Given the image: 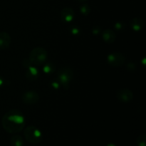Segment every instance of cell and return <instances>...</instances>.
<instances>
[{
	"instance_id": "7",
	"label": "cell",
	"mask_w": 146,
	"mask_h": 146,
	"mask_svg": "<svg viewBox=\"0 0 146 146\" xmlns=\"http://www.w3.org/2000/svg\"><path fill=\"white\" fill-rule=\"evenodd\" d=\"M133 94L129 89H121L117 92V98L119 101L123 103H128L132 101Z\"/></svg>"
},
{
	"instance_id": "20",
	"label": "cell",
	"mask_w": 146,
	"mask_h": 146,
	"mask_svg": "<svg viewBox=\"0 0 146 146\" xmlns=\"http://www.w3.org/2000/svg\"><path fill=\"white\" fill-rule=\"evenodd\" d=\"M4 78H3L2 77L0 76V87L4 85Z\"/></svg>"
},
{
	"instance_id": "18",
	"label": "cell",
	"mask_w": 146,
	"mask_h": 146,
	"mask_svg": "<svg viewBox=\"0 0 146 146\" xmlns=\"http://www.w3.org/2000/svg\"><path fill=\"white\" fill-rule=\"evenodd\" d=\"M71 34H78L80 33V30H79V29L78 28V27H71Z\"/></svg>"
},
{
	"instance_id": "11",
	"label": "cell",
	"mask_w": 146,
	"mask_h": 146,
	"mask_svg": "<svg viewBox=\"0 0 146 146\" xmlns=\"http://www.w3.org/2000/svg\"><path fill=\"white\" fill-rule=\"evenodd\" d=\"M130 26L133 31H139L143 28L144 22L141 19L134 18L130 22Z\"/></svg>"
},
{
	"instance_id": "16",
	"label": "cell",
	"mask_w": 146,
	"mask_h": 146,
	"mask_svg": "<svg viewBox=\"0 0 146 146\" xmlns=\"http://www.w3.org/2000/svg\"><path fill=\"white\" fill-rule=\"evenodd\" d=\"M80 11L84 15H88L91 11V8L88 4H84L80 7Z\"/></svg>"
},
{
	"instance_id": "10",
	"label": "cell",
	"mask_w": 146,
	"mask_h": 146,
	"mask_svg": "<svg viewBox=\"0 0 146 146\" xmlns=\"http://www.w3.org/2000/svg\"><path fill=\"white\" fill-rule=\"evenodd\" d=\"M102 38L105 42L112 44L116 38V34L113 30L106 29L102 33Z\"/></svg>"
},
{
	"instance_id": "1",
	"label": "cell",
	"mask_w": 146,
	"mask_h": 146,
	"mask_svg": "<svg viewBox=\"0 0 146 146\" xmlns=\"http://www.w3.org/2000/svg\"><path fill=\"white\" fill-rule=\"evenodd\" d=\"M2 126L9 133H17L24 129L25 118L22 113L19 110H11L4 115L2 118Z\"/></svg>"
},
{
	"instance_id": "15",
	"label": "cell",
	"mask_w": 146,
	"mask_h": 146,
	"mask_svg": "<svg viewBox=\"0 0 146 146\" xmlns=\"http://www.w3.org/2000/svg\"><path fill=\"white\" fill-rule=\"evenodd\" d=\"M137 145L138 146H146V135L143 133L138 136L137 139Z\"/></svg>"
},
{
	"instance_id": "14",
	"label": "cell",
	"mask_w": 146,
	"mask_h": 146,
	"mask_svg": "<svg viewBox=\"0 0 146 146\" xmlns=\"http://www.w3.org/2000/svg\"><path fill=\"white\" fill-rule=\"evenodd\" d=\"M45 64V66H44V68H43L44 72L46 74H51V73L54 72V70H55V66H54V64L51 62H46Z\"/></svg>"
},
{
	"instance_id": "13",
	"label": "cell",
	"mask_w": 146,
	"mask_h": 146,
	"mask_svg": "<svg viewBox=\"0 0 146 146\" xmlns=\"http://www.w3.org/2000/svg\"><path fill=\"white\" fill-rule=\"evenodd\" d=\"M11 146H23L24 145V141L21 135H15L11 137L10 140Z\"/></svg>"
},
{
	"instance_id": "2",
	"label": "cell",
	"mask_w": 146,
	"mask_h": 146,
	"mask_svg": "<svg viewBox=\"0 0 146 146\" xmlns=\"http://www.w3.org/2000/svg\"><path fill=\"white\" fill-rule=\"evenodd\" d=\"M48 58V53L46 50L41 47H36L31 50L29 54V60L31 64L41 66L45 64Z\"/></svg>"
},
{
	"instance_id": "12",
	"label": "cell",
	"mask_w": 146,
	"mask_h": 146,
	"mask_svg": "<svg viewBox=\"0 0 146 146\" xmlns=\"http://www.w3.org/2000/svg\"><path fill=\"white\" fill-rule=\"evenodd\" d=\"M28 70L26 74V76H27V79L29 81H35L37 79L38 76V70L34 66L28 67Z\"/></svg>"
},
{
	"instance_id": "9",
	"label": "cell",
	"mask_w": 146,
	"mask_h": 146,
	"mask_svg": "<svg viewBox=\"0 0 146 146\" xmlns=\"http://www.w3.org/2000/svg\"><path fill=\"white\" fill-rule=\"evenodd\" d=\"M11 36L7 32H0V49H6L11 44Z\"/></svg>"
},
{
	"instance_id": "6",
	"label": "cell",
	"mask_w": 146,
	"mask_h": 146,
	"mask_svg": "<svg viewBox=\"0 0 146 146\" xmlns=\"http://www.w3.org/2000/svg\"><path fill=\"white\" fill-rule=\"evenodd\" d=\"M23 102L27 104H34L38 102L39 99V95L38 93L34 91H26L21 97Z\"/></svg>"
},
{
	"instance_id": "5",
	"label": "cell",
	"mask_w": 146,
	"mask_h": 146,
	"mask_svg": "<svg viewBox=\"0 0 146 146\" xmlns=\"http://www.w3.org/2000/svg\"><path fill=\"white\" fill-rule=\"evenodd\" d=\"M108 63L112 66L118 67L122 66L125 61V57L123 54L119 52L112 53L107 57Z\"/></svg>"
},
{
	"instance_id": "3",
	"label": "cell",
	"mask_w": 146,
	"mask_h": 146,
	"mask_svg": "<svg viewBox=\"0 0 146 146\" xmlns=\"http://www.w3.org/2000/svg\"><path fill=\"white\" fill-rule=\"evenodd\" d=\"M24 136L29 143L32 144H38L42 141L43 135L41 131L34 125H29L24 130Z\"/></svg>"
},
{
	"instance_id": "21",
	"label": "cell",
	"mask_w": 146,
	"mask_h": 146,
	"mask_svg": "<svg viewBox=\"0 0 146 146\" xmlns=\"http://www.w3.org/2000/svg\"><path fill=\"white\" fill-rule=\"evenodd\" d=\"M106 146H117L116 145H115L114 143H110L107 144Z\"/></svg>"
},
{
	"instance_id": "19",
	"label": "cell",
	"mask_w": 146,
	"mask_h": 146,
	"mask_svg": "<svg viewBox=\"0 0 146 146\" xmlns=\"http://www.w3.org/2000/svg\"><path fill=\"white\" fill-rule=\"evenodd\" d=\"M101 32V29L98 27H94V29H93V33L94 34H98Z\"/></svg>"
},
{
	"instance_id": "8",
	"label": "cell",
	"mask_w": 146,
	"mask_h": 146,
	"mask_svg": "<svg viewBox=\"0 0 146 146\" xmlns=\"http://www.w3.org/2000/svg\"><path fill=\"white\" fill-rule=\"evenodd\" d=\"M74 17V11L70 7H65L61 12V18L65 22H71Z\"/></svg>"
},
{
	"instance_id": "17",
	"label": "cell",
	"mask_w": 146,
	"mask_h": 146,
	"mask_svg": "<svg viewBox=\"0 0 146 146\" xmlns=\"http://www.w3.org/2000/svg\"><path fill=\"white\" fill-rule=\"evenodd\" d=\"M124 27H125V24L123 22H117L115 25V28L117 30H121L123 29Z\"/></svg>"
},
{
	"instance_id": "4",
	"label": "cell",
	"mask_w": 146,
	"mask_h": 146,
	"mask_svg": "<svg viewBox=\"0 0 146 146\" xmlns=\"http://www.w3.org/2000/svg\"><path fill=\"white\" fill-rule=\"evenodd\" d=\"M74 77V72L72 69L68 67H64L61 68L58 73L57 78L59 84L65 89H68L70 86V83Z\"/></svg>"
},
{
	"instance_id": "22",
	"label": "cell",
	"mask_w": 146,
	"mask_h": 146,
	"mask_svg": "<svg viewBox=\"0 0 146 146\" xmlns=\"http://www.w3.org/2000/svg\"><path fill=\"white\" fill-rule=\"evenodd\" d=\"M77 1H80V2H84V1H86V0H77Z\"/></svg>"
}]
</instances>
